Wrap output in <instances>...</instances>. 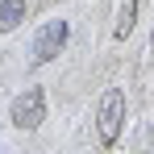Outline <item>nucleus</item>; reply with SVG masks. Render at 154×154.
I'll return each mask as SVG.
<instances>
[{
	"label": "nucleus",
	"mask_w": 154,
	"mask_h": 154,
	"mask_svg": "<svg viewBox=\"0 0 154 154\" xmlns=\"http://www.w3.org/2000/svg\"><path fill=\"white\" fill-rule=\"evenodd\" d=\"M42 121H46V92L42 88H25L13 100V125L29 133V129H38Z\"/></svg>",
	"instance_id": "f257e3e1"
},
{
	"label": "nucleus",
	"mask_w": 154,
	"mask_h": 154,
	"mask_svg": "<svg viewBox=\"0 0 154 154\" xmlns=\"http://www.w3.org/2000/svg\"><path fill=\"white\" fill-rule=\"evenodd\" d=\"M67 38H71V25L67 21H46V25L38 29V38H33V63H50L54 54L67 46Z\"/></svg>",
	"instance_id": "f03ea898"
},
{
	"label": "nucleus",
	"mask_w": 154,
	"mask_h": 154,
	"mask_svg": "<svg viewBox=\"0 0 154 154\" xmlns=\"http://www.w3.org/2000/svg\"><path fill=\"white\" fill-rule=\"evenodd\" d=\"M121 121H125V96H121V88H108L100 100V137L104 142H117Z\"/></svg>",
	"instance_id": "7ed1b4c3"
},
{
	"label": "nucleus",
	"mask_w": 154,
	"mask_h": 154,
	"mask_svg": "<svg viewBox=\"0 0 154 154\" xmlns=\"http://www.w3.org/2000/svg\"><path fill=\"white\" fill-rule=\"evenodd\" d=\"M25 8H29V0H0V33L21 25L25 21Z\"/></svg>",
	"instance_id": "20e7f679"
},
{
	"label": "nucleus",
	"mask_w": 154,
	"mask_h": 154,
	"mask_svg": "<svg viewBox=\"0 0 154 154\" xmlns=\"http://www.w3.org/2000/svg\"><path fill=\"white\" fill-rule=\"evenodd\" d=\"M133 17H137V0H125L121 13H117V38H125L129 29H133Z\"/></svg>",
	"instance_id": "39448f33"
},
{
	"label": "nucleus",
	"mask_w": 154,
	"mask_h": 154,
	"mask_svg": "<svg viewBox=\"0 0 154 154\" xmlns=\"http://www.w3.org/2000/svg\"><path fill=\"white\" fill-rule=\"evenodd\" d=\"M150 142H154V129H150Z\"/></svg>",
	"instance_id": "423d86ee"
}]
</instances>
